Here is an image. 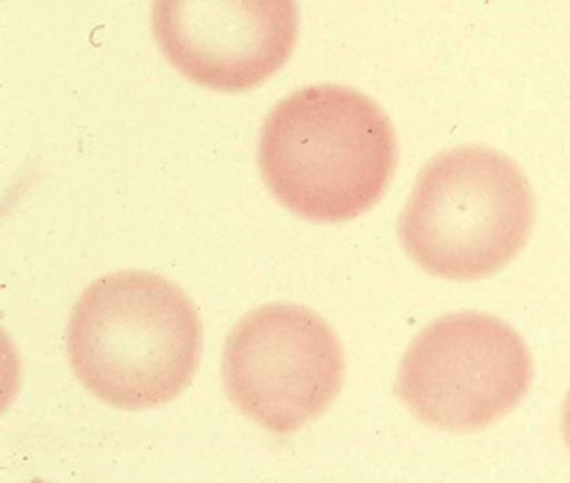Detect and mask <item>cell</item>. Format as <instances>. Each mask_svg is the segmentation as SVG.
I'll return each instance as SVG.
<instances>
[{"instance_id": "1", "label": "cell", "mask_w": 570, "mask_h": 483, "mask_svg": "<svg viewBox=\"0 0 570 483\" xmlns=\"http://www.w3.org/2000/svg\"><path fill=\"white\" fill-rule=\"evenodd\" d=\"M397 162L391 119L365 93L341 85L304 87L265 119L258 167L272 195L315 221L370 210Z\"/></svg>"}, {"instance_id": "2", "label": "cell", "mask_w": 570, "mask_h": 483, "mask_svg": "<svg viewBox=\"0 0 570 483\" xmlns=\"http://www.w3.org/2000/svg\"><path fill=\"white\" fill-rule=\"evenodd\" d=\"M67 345L71 367L89 393L141 411L174 400L193 381L202 319L171 280L117 272L85 289L69 319Z\"/></svg>"}, {"instance_id": "3", "label": "cell", "mask_w": 570, "mask_h": 483, "mask_svg": "<svg viewBox=\"0 0 570 483\" xmlns=\"http://www.w3.org/2000/svg\"><path fill=\"white\" fill-rule=\"evenodd\" d=\"M534 195L520 167L484 147H459L422 169L400 219L406 254L448 280L484 278L525 247Z\"/></svg>"}, {"instance_id": "4", "label": "cell", "mask_w": 570, "mask_h": 483, "mask_svg": "<svg viewBox=\"0 0 570 483\" xmlns=\"http://www.w3.org/2000/svg\"><path fill=\"white\" fill-rule=\"evenodd\" d=\"M532 356L522 337L484 313L445 315L404 354L397 395L424 424L441 431L484 428L528 395Z\"/></svg>"}, {"instance_id": "5", "label": "cell", "mask_w": 570, "mask_h": 483, "mask_svg": "<svg viewBox=\"0 0 570 483\" xmlns=\"http://www.w3.org/2000/svg\"><path fill=\"white\" fill-rule=\"evenodd\" d=\"M230 402L274 433H291L336 400L345 361L338 335L317 313L263 306L240 319L224 347Z\"/></svg>"}, {"instance_id": "6", "label": "cell", "mask_w": 570, "mask_h": 483, "mask_svg": "<svg viewBox=\"0 0 570 483\" xmlns=\"http://www.w3.org/2000/svg\"><path fill=\"white\" fill-rule=\"evenodd\" d=\"M154 32L189 80L243 91L291 58L299 10L293 0H165L154 6Z\"/></svg>"}, {"instance_id": "7", "label": "cell", "mask_w": 570, "mask_h": 483, "mask_svg": "<svg viewBox=\"0 0 570 483\" xmlns=\"http://www.w3.org/2000/svg\"><path fill=\"white\" fill-rule=\"evenodd\" d=\"M561 424H563V438H566V445L570 450V393L563 402V415H561Z\"/></svg>"}, {"instance_id": "8", "label": "cell", "mask_w": 570, "mask_h": 483, "mask_svg": "<svg viewBox=\"0 0 570 483\" xmlns=\"http://www.w3.org/2000/svg\"><path fill=\"white\" fill-rule=\"evenodd\" d=\"M32 483H46V481H32Z\"/></svg>"}]
</instances>
